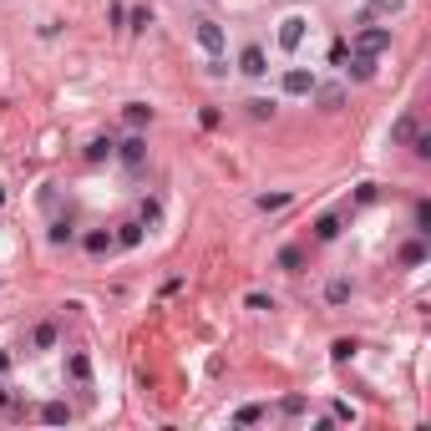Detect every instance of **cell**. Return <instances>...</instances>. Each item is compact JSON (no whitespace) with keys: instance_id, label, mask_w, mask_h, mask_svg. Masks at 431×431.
<instances>
[{"instance_id":"5","label":"cell","mask_w":431,"mask_h":431,"mask_svg":"<svg viewBox=\"0 0 431 431\" xmlns=\"http://www.w3.org/2000/svg\"><path fill=\"white\" fill-rule=\"evenodd\" d=\"M117 158H122L127 167H142V158H147V137H142V132H132V137L117 147Z\"/></svg>"},{"instance_id":"21","label":"cell","mask_w":431,"mask_h":431,"mask_svg":"<svg viewBox=\"0 0 431 431\" xmlns=\"http://www.w3.org/2000/svg\"><path fill=\"white\" fill-rule=\"evenodd\" d=\"M411 137H416V117H401L391 127V142H411Z\"/></svg>"},{"instance_id":"20","label":"cell","mask_w":431,"mask_h":431,"mask_svg":"<svg viewBox=\"0 0 431 431\" xmlns=\"http://www.w3.org/2000/svg\"><path fill=\"white\" fill-rule=\"evenodd\" d=\"M244 107H249L254 122H269V117H274V102H269V97H254V102H244Z\"/></svg>"},{"instance_id":"11","label":"cell","mask_w":431,"mask_h":431,"mask_svg":"<svg viewBox=\"0 0 431 431\" xmlns=\"http://www.w3.org/2000/svg\"><path fill=\"white\" fill-rule=\"evenodd\" d=\"M406 0H371V6L360 11V20H376V15H401Z\"/></svg>"},{"instance_id":"15","label":"cell","mask_w":431,"mask_h":431,"mask_svg":"<svg viewBox=\"0 0 431 431\" xmlns=\"http://www.w3.org/2000/svg\"><path fill=\"white\" fill-rule=\"evenodd\" d=\"M350 76H355V81H371V76H376V56L355 51V61H350Z\"/></svg>"},{"instance_id":"33","label":"cell","mask_w":431,"mask_h":431,"mask_svg":"<svg viewBox=\"0 0 431 431\" xmlns=\"http://www.w3.org/2000/svg\"><path fill=\"white\" fill-rule=\"evenodd\" d=\"M158 219H163V208H158L153 198H147V203H142V224H158Z\"/></svg>"},{"instance_id":"10","label":"cell","mask_w":431,"mask_h":431,"mask_svg":"<svg viewBox=\"0 0 431 431\" xmlns=\"http://www.w3.org/2000/svg\"><path fill=\"white\" fill-rule=\"evenodd\" d=\"M315 239H320V244L340 239V213H320V219H315Z\"/></svg>"},{"instance_id":"9","label":"cell","mask_w":431,"mask_h":431,"mask_svg":"<svg viewBox=\"0 0 431 431\" xmlns=\"http://www.w3.org/2000/svg\"><path fill=\"white\" fill-rule=\"evenodd\" d=\"M112 244H117V239H112V233H107V228H92V233H86V239H81V249L92 254V259H102V254L112 249Z\"/></svg>"},{"instance_id":"35","label":"cell","mask_w":431,"mask_h":431,"mask_svg":"<svg viewBox=\"0 0 431 431\" xmlns=\"http://www.w3.org/2000/svg\"><path fill=\"white\" fill-rule=\"evenodd\" d=\"M11 406H15V396L6 391V385H0V411H11Z\"/></svg>"},{"instance_id":"26","label":"cell","mask_w":431,"mask_h":431,"mask_svg":"<svg viewBox=\"0 0 431 431\" xmlns=\"http://www.w3.org/2000/svg\"><path fill=\"white\" fill-rule=\"evenodd\" d=\"M355 350H360V345H355V340H335V345H330V355H335V360H350Z\"/></svg>"},{"instance_id":"28","label":"cell","mask_w":431,"mask_h":431,"mask_svg":"<svg viewBox=\"0 0 431 431\" xmlns=\"http://www.w3.org/2000/svg\"><path fill=\"white\" fill-rule=\"evenodd\" d=\"M259 416H264V406H239V416H233V421H239V426H254Z\"/></svg>"},{"instance_id":"17","label":"cell","mask_w":431,"mask_h":431,"mask_svg":"<svg viewBox=\"0 0 431 431\" xmlns=\"http://www.w3.org/2000/svg\"><path fill=\"white\" fill-rule=\"evenodd\" d=\"M67 371H71V381H81V385H86V381H92V360H86V355L76 350V355L67 360Z\"/></svg>"},{"instance_id":"24","label":"cell","mask_w":431,"mask_h":431,"mask_svg":"<svg viewBox=\"0 0 431 431\" xmlns=\"http://www.w3.org/2000/svg\"><path fill=\"white\" fill-rule=\"evenodd\" d=\"M285 203H289V193H264V198H259V208H264V213H279Z\"/></svg>"},{"instance_id":"3","label":"cell","mask_w":431,"mask_h":431,"mask_svg":"<svg viewBox=\"0 0 431 431\" xmlns=\"http://www.w3.org/2000/svg\"><path fill=\"white\" fill-rule=\"evenodd\" d=\"M285 92H289V97H310V92H315V71L289 67V71H285Z\"/></svg>"},{"instance_id":"27","label":"cell","mask_w":431,"mask_h":431,"mask_svg":"<svg viewBox=\"0 0 431 431\" xmlns=\"http://www.w3.org/2000/svg\"><path fill=\"white\" fill-rule=\"evenodd\" d=\"M127 20H132V31H147V26H153V11H147V6H137Z\"/></svg>"},{"instance_id":"31","label":"cell","mask_w":431,"mask_h":431,"mask_svg":"<svg viewBox=\"0 0 431 431\" xmlns=\"http://www.w3.org/2000/svg\"><path fill=\"white\" fill-rule=\"evenodd\" d=\"M279 411H285V416H299V411H305V396H285V406H279Z\"/></svg>"},{"instance_id":"7","label":"cell","mask_w":431,"mask_h":431,"mask_svg":"<svg viewBox=\"0 0 431 431\" xmlns=\"http://www.w3.org/2000/svg\"><path fill=\"white\" fill-rule=\"evenodd\" d=\"M142 228H147L142 219H127V224H117V233H112V239H117L122 249H137V244H142Z\"/></svg>"},{"instance_id":"23","label":"cell","mask_w":431,"mask_h":431,"mask_svg":"<svg viewBox=\"0 0 431 431\" xmlns=\"http://www.w3.org/2000/svg\"><path fill=\"white\" fill-rule=\"evenodd\" d=\"M340 102H345V92H340V86H320V107H325V112H335Z\"/></svg>"},{"instance_id":"8","label":"cell","mask_w":431,"mask_h":431,"mask_svg":"<svg viewBox=\"0 0 431 431\" xmlns=\"http://www.w3.org/2000/svg\"><path fill=\"white\" fill-rule=\"evenodd\" d=\"M122 117H127V127H132V132H142V127L153 122V107H147V102H127Z\"/></svg>"},{"instance_id":"13","label":"cell","mask_w":431,"mask_h":431,"mask_svg":"<svg viewBox=\"0 0 431 431\" xmlns=\"http://www.w3.org/2000/svg\"><path fill=\"white\" fill-rule=\"evenodd\" d=\"M41 421H46V426L71 421V406H67V401H46V406H41Z\"/></svg>"},{"instance_id":"18","label":"cell","mask_w":431,"mask_h":431,"mask_svg":"<svg viewBox=\"0 0 431 431\" xmlns=\"http://www.w3.org/2000/svg\"><path fill=\"white\" fill-rule=\"evenodd\" d=\"M299 264H305V254H299L294 244H289V249H279V269H285V274H299Z\"/></svg>"},{"instance_id":"25","label":"cell","mask_w":431,"mask_h":431,"mask_svg":"<svg viewBox=\"0 0 431 431\" xmlns=\"http://www.w3.org/2000/svg\"><path fill=\"white\" fill-rule=\"evenodd\" d=\"M244 305H249V310H259V315H269V310H274V299L254 289V294H244Z\"/></svg>"},{"instance_id":"19","label":"cell","mask_w":431,"mask_h":431,"mask_svg":"<svg viewBox=\"0 0 431 431\" xmlns=\"http://www.w3.org/2000/svg\"><path fill=\"white\" fill-rule=\"evenodd\" d=\"M325 299H330V305H345V299H350V279H330V285H325Z\"/></svg>"},{"instance_id":"12","label":"cell","mask_w":431,"mask_h":431,"mask_svg":"<svg viewBox=\"0 0 431 431\" xmlns=\"http://www.w3.org/2000/svg\"><path fill=\"white\" fill-rule=\"evenodd\" d=\"M112 153H117V142H112V137H92V142H86V163H107Z\"/></svg>"},{"instance_id":"22","label":"cell","mask_w":431,"mask_h":431,"mask_svg":"<svg viewBox=\"0 0 431 431\" xmlns=\"http://www.w3.org/2000/svg\"><path fill=\"white\" fill-rule=\"evenodd\" d=\"M71 239H76L71 219H56V224H51V244H71Z\"/></svg>"},{"instance_id":"34","label":"cell","mask_w":431,"mask_h":431,"mask_svg":"<svg viewBox=\"0 0 431 431\" xmlns=\"http://www.w3.org/2000/svg\"><path fill=\"white\" fill-rule=\"evenodd\" d=\"M411 142H416V158H431V137H426V132H416Z\"/></svg>"},{"instance_id":"1","label":"cell","mask_w":431,"mask_h":431,"mask_svg":"<svg viewBox=\"0 0 431 431\" xmlns=\"http://www.w3.org/2000/svg\"><path fill=\"white\" fill-rule=\"evenodd\" d=\"M355 51H365V56L391 51V31H385V26H365V31L355 36Z\"/></svg>"},{"instance_id":"4","label":"cell","mask_w":431,"mask_h":431,"mask_svg":"<svg viewBox=\"0 0 431 431\" xmlns=\"http://www.w3.org/2000/svg\"><path fill=\"white\" fill-rule=\"evenodd\" d=\"M239 71H244V76H264V71H269V56H264V46H244V56H239Z\"/></svg>"},{"instance_id":"30","label":"cell","mask_w":431,"mask_h":431,"mask_svg":"<svg viewBox=\"0 0 431 431\" xmlns=\"http://www.w3.org/2000/svg\"><path fill=\"white\" fill-rule=\"evenodd\" d=\"M431 228V203H416V233Z\"/></svg>"},{"instance_id":"2","label":"cell","mask_w":431,"mask_h":431,"mask_svg":"<svg viewBox=\"0 0 431 431\" xmlns=\"http://www.w3.org/2000/svg\"><path fill=\"white\" fill-rule=\"evenodd\" d=\"M193 36H198V46H203L208 56L224 51V26H219V20H198V26H193Z\"/></svg>"},{"instance_id":"32","label":"cell","mask_w":431,"mask_h":431,"mask_svg":"<svg viewBox=\"0 0 431 431\" xmlns=\"http://www.w3.org/2000/svg\"><path fill=\"white\" fill-rule=\"evenodd\" d=\"M198 122H203V127H219V122H224V112H219V107H203Z\"/></svg>"},{"instance_id":"14","label":"cell","mask_w":431,"mask_h":431,"mask_svg":"<svg viewBox=\"0 0 431 431\" xmlns=\"http://www.w3.org/2000/svg\"><path fill=\"white\" fill-rule=\"evenodd\" d=\"M401 264H411V269L426 264V239H406L401 244Z\"/></svg>"},{"instance_id":"16","label":"cell","mask_w":431,"mask_h":431,"mask_svg":"<svg viewBox=\"0 0 431 431\" xmlns=\"http://www.w3.org/2000/svg\"><path fill=\"white\" fill-rule=\"evenodd\" d=\"M31 345H36V350H51V345H56V325H51V320H41V325H36Z\"/></svg>"},{"instance_id":"36","label":"cell","mask_w":431,"mask_h":431,"mask_svg":"<svg viewBox=\"0 0 431 431\" xmlns=\"http://www.w3.org/2000/svg\"><path fill=\"white\" fill-rule=\"evenodd\" d=\"M6 371H11V355H6V350H0V376H6Z\"/></svg>"},{"instance_id":"6","label":"cell","mask_w":431,"mask_h":431,"mask_svg":"<svg viewBox=\"0 0 431 431\" xmlns=\"http://www.w3.org/2000/svg\"><path fill=\"white\" fill-rule=\"evenodd\" d=\"M299 41H305V15H289L285 26H279V46H285V51H299Z\"/></svg>"},{"instance_id":"29","label":"cell","mask_w":431,"mask_h":431,"mask_svg":"<svg viewBox=\"0 0 431 431\" xmlns=\"http://www.w3.org/2000/svg\"><path fill=\"white\" fill-rule=\"evenodd\" d=\"M376 198H381L376 183H360V188H355V203H376Z\"/></svg>"}]
</instances>
